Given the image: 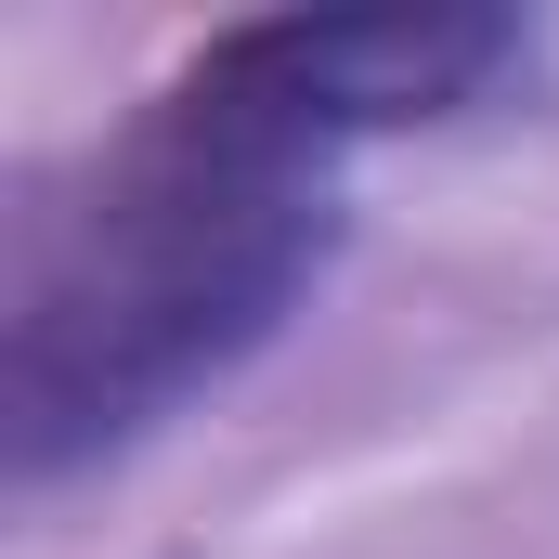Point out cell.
<instances>
[{
	"mask_svg": "<svg viewBox=\"0 0 559 559\" xmlns=\"http://www.w3.org/2000/svg\"><path fill=\"white\" fill-rule=\"evenodd\" d=\"M338 248V156L235 118L182 66L79 182L26 195L0 274V468H92L222 391Z\"/></svg>",
	"mask_w": 559,
	"mask_h": 559,
	"instance_id": "1",
	"label": "cell"
},
{
	"mask_svg": "<svg viewBox=\"0 0 559 559\" xmlns=\"http://www.w3.org/2000/svg\"><path fill=\"white\" fill-rule=\"evenodd\" d=\"M508 66H521V13H495V0L261 13V26H222V39H195V52H182V79H195V92H222L235 118L312 143V156H338V143H365V131L455 118V105H481Z\"/></svg>",
	"mask_w": 559,
	"mask_h": 559,
	"instance_id": "2",
	"label": "cell"
}]
</instances>
